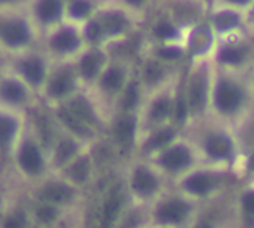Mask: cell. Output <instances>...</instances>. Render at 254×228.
I'll use <instances>...</instances> for the list:
<instances>
[{"label":"cell","instance_id":"ab89813d","mask_svg":"<svg viewBox=\"0 0 254 228\" xmlns=\"http://www.w3.org/2000/svg\"><path fill=\"white\" fill-rule=\"evenodd\" d=\"M0 1H7V0H0Z\"/></svg>","mask_w":254,"mask_h":228},{"label":"cell","instance_id":"cb8c5ba5","mask_svg":"<svg viewBox=\"0 0 254 228\" xmlns=\"http://www.w3.org/2000/svg\"><path fill=\"white\" fill-rule=\"evenodd\" d=\"M22 73L31 83H39L43 79V64L39 59H28L21 65Z\"/></svg>","mask_w":254,"mask_h":228},{"label":"cell","instance_id":"9a60e30c","mask_svg":"<svg viewBox=\"0 0 254 228\" xmlns=\"http://www.w3.org/2000/svg\"><path fill=\"white\" fill-rule=\"evenodd\" d=\"M0 34H1L3 40L7 45H12V46L25 43L28 40V30H27L25 24L19 22V21H13V22L6 24L0 30Z\"/></svg>","mask_w":254,"mask_h":228},{"label":"cell","instance_id":"4fadbf2b","mask_svg":"<svg viewBox=\"0 0 254 228\" xmlns=\"http://www.w3.org/2000/svg\"><path fill=\"white\" fill-rule=\"evenodd\" d=\"M152 56L176 65V67H182L189 61V55H188V49L185 46V42H173V43H152L150 47V53Z\"/></svg>","mask_w":254,"mask_h":228},{"label":"cell","instance_id":"7a4b0ae2","mask_svg":"<svg viewBox=\"0 0 254 228\" xmlns=\"http://www.w3.org/2000/svg\"><path fill=\"white\" fill-rule=\"evenodd\" d=\"M185 129L192 137L202 163L234 169L241 160L243 148L232 126L205 119Z\"/></svg>","mask_w":254,"mask_h":228},{"label":"cell","instance_id":"d4e9b609","mask_svg":"<svg viewBox=\"0 0 254 228\" xmlns=\"http://www.w3.org/2000/svg\"><path fill=\"white\" fill-rule=\"evenodd\" d=\"M71 77L67 74V73H63L60 76H57L52 83H51V93L55 95V96H60V95H65L70 89H71Z\"/></svg>","mask_w":254,"mask_h":228},{"label":"cell","instance_id":"ac0fdd59","mask_svg":"<svg viewBox=\"0 0 254 228\" xmlns=\"http://www.w3.org/2000/svg\"><path fill=\"white\" fill-rule=\"evenodd\" d=\"M101 25L104 33L107 34H121L128 27V19L121 12H110L106 13L101 19Z\"/></svg>","mask_w":254,"mask_h":228},{"label":"cell","instance_id":"2e32d148","mask_svg":"<svg viewBox=\"0 0 254 228\" xmlns=\"http://www.w3.org/2000/svg\"><path fill=\"white\" fill-rule=\"evenodd\" d=\"M127 74L121 67H110L101 77V86L107 92H118L127 88Z\"/></svg>","mask_w":254,"mask_h":228},{"label":"cell","instance_id":"6da1fadb","mask_svg":"<svg viewBox=\"0 0 254 228\" xmlns=\"http://www.w3.org/2000/svg\"><path fill=\"white\" fill-rule=\"evenodd\" d=\"M249 70L225 68L213 62L208 119L229 125L235 129L253 114L254 95Z\"/></svg>","mask_w":254,"mask_h":228},{"label":"cell","instance_id":"ffe728a7","mask_svg":"<svg viewBox=\"0 0 254 228\" xmlns=\"http://www.w3.org/2000/svg\"><path fill=\"white\" fill-rule=\"evenodd\" d=\"M52 45H54L55 49H58L61 52H70V50L77 47L79 39H77V36H76V33L73 30H63L61 33H58L54 37Z\"/></svg>","mask_w":254,"mask_h":228},{"label":"cell","instance_id":"e575fe53","mask_svg":"<svg viewBox=\"0 0 254 228\" xmlns=\"http://www.w3.org/2000/svg\"><path fill=\"white\" fill-rule=\"evenodd\" d=\"M246 21H247V27L250 30V33L254 34V0L252 1V4L246 9Z\"/></svg>","mask_w":254,"mask_h":228},{"label":"cell","instance_id":"e0dca14e","mask_svg":"<svg viewBox=\"0 0 254 228\" xmlns=\"http://www.w3.org/2000/svg\"><path fill=\"white\" fill-rule=\"evenodd\" d=\"M19 163L30 174L39 172L42 168V157L39 150L33 144H25L19 153Z\"/></svg>","mask_w":254,"mask_h":228},{"label":"cell","instance_id":"277c9868","mask_svg":"<svg viewBox=\"0 0 254 228\" xmlns=\"http://www.w3.org/2000/svg\"><path fill=\"white\" fill-rule=\"evenodd\" d=\"M232 168L199 163L171 182V185L183 194L208 205L213 200H219L225 193L232 180Z\"/></svg>","mask_w":254,"mask_h":228},{"label":"cell","instance_id":"52a82bcc","mask_svg":"<svg viewBox=\"0 0 254 228\" xmlns=\"http://www.w3.org/2000/svg\"><path fill=\"white\" fill-rule=\"evenodd\" d=\"M170 187L167 178L147 160L138 163L129 178V188L134 196L149 206Z\"/></svg>","mask_w":254,"mask_h":228},{"label":"cell","instance_id":"7c38bea8","mask_svg":"<svg viewBox=\"0 0 254 228\" xmlns=\"http://www.w3.org/2000/svg\"><path fill=\"white\" fill-rule=\"evenodd\" d=\"M232 214L241 224L254 227V180L237 191L232 202Z\"/></svg>","mask_w":254,"mask_h":228},{"label":"cell","instance_id":"9c48e42d","mask_svg":"<svg viewBox=\"0 0 254 228\" xmlns=\"http://www.w3.org/2000/svg\"><path fill=\"white\" fill-rule=\"evenodd\" d=\"M183 42L188 49L189 59L211 58L217 45V36L208 21L204 18L186 28Z\"/></svg>","mask_w":254,"mask_h":228},{"label":"cell","instance_id":"d6986e66","mask_svg":"<svg viewBox=\"0 0 254 228\" xmlns=\"http://www.w3.org/2000/svg\"><path fill=\"white\" fill-rule=\"evenodd\" d=\"M101 64H103V55L100 52L92 50V52L86 53L80 61V71H82L83 77H86V79L95 77L101 68Z\"/></svg>","mask_w":254,"mask_h":228},{"label":"cell","instance_id":"836d02e7","mask_svg":"<svg viewBox=\"0 0 254 228\" xmlns=\"http://www.w3.org/2000/svg\"><path fill=\"white\" fill-rule=\"evenodd\" d=\"M128 6H131V7H134V9H137V10H141V9H144V7H147L152 1L158 6V1L156 0H124Z\"/></svg>","mask_w":254,"mask_h":228},{"label":"cell","instance_id":"ba28073f","mask_svg":"<svg viewBox=\"0 0 254 228\" xmlns=\"http://www.w3.org/2000/svg\"><path fill=\"white\" fill-rule=\"evenodd\" d=\"M205 19L214 30L217 40L223 37L241 34V33H250L244 10H240L231 6L210 3Z\"/></svg>","mask_w":254,"mask_h":228},{"label":"cell","instance_id":"f1b7e54d","mask_svg":"<svg viewBox=\"0 0 254 228\" xmlns=\"http://www.w3.org/2000/svg\"><path fill=\"white\" fill-rule=\"evenodd\" d=\"M76 153V144L73 141H63L57 150V163H64Z\"/></svg>","mask_w":254,"mask_h":228},{"label":"cell","instance_id":"1f68e13d","mask_svg":"<svg viewBox=\"0 0 254 228\" xmlns=\"http://www.w3.org/2000/svg\"><path fill=\"white\" fill-rule=\"evenodd\" d=\"M103 33H104V30H103V25H101V22H89L88 24V27H86V37L89 39V40H98L101 36H103Z\"/></svg>","mask_w":254,"mask_h":228},{"label":"cell","instance_id":"83f0119b","mask_svg":"<svg viewBox=\"0 0 254 228\" xmlns=\"http://www.w3.org/2000/svg\"><path fill=\"white\" fill-rule=\"evenodd\" d=\"M70 174H71V177L74 178V181H77V182L85 181L86 177H88V174H89V162H88V159H80V160H77V162L73 165Z\"/></svg>","mask_w":254,"mask_h":228},{"label":"cell","instance_id":"4316f807","mask_svg":"<svg viewBox=\"0 0 254 228\" xmlns=\"http://www.w3.org/2000/svg\"><path fill=\"white\" fill-rule=\"evenodd\" d=\"M15 134V122L9 117H0V145L4 147Z\"/></svg>","mask_w":254,"mask_h":228},{"label":"cell","instance_id":"484cf974","mask_svg":"<svg viewBox=\"0 0 254 228\" xmlns=\"http://www.w3.org/2000/svg\"><path fill=\"white\" fill-rule=\"evenodd\" d=\"M24 89L19 83L16 82H7L3 85L1 88V96L6 99V101H10V102H18L24 98Z\"/></svg>","mask_w":254,"mask_h":228},{"label":"cell","instance_id":"603a6c76","mask_svg":"<svg viewBox=\"0 0 254 228\" xmlns=\"http://www.w3.org/2000/svg\"><path fill=\"white\" fill-rule=\"evenodd\" d=\"M61 3L60 0H40L37 6V13L43 21H54L60 16Z\"/></svg>","mask_w":254,"mask_h":228},{"label":"cell","instance_id":"d6a6232c","mask_svg":"<svg viewBox=\"0 0 254 228\" xmlns=\"http://www.w3.org/2000/svg\"><path fill=\"white\" fill-rule=\"evenodd\" d=\"M37 217H39L40 221H46V223H48V221H52L54 217H55V209L51 208V206H45V208L39 209Z\"/></svg>","mask_w":254,"mask_h":228},{"label":"cell","instance_id":"74e56055","mask_svg":"<svg viewBox=\"0 0 254 228\" xmlns=\"http://www.w3.org/2000/svg\"><path fill=\"white\" fill-rule=\"evenodd\" d=\"M156 1H158V4H159V3H164V1H167V0H156Z\"/></svg>","mask_w":254,"mask_h":228},{"label":"cell","instance_id":"8992f818","mask_svg":"<svg viewBox=\"0 0 254 228\" xmlns=\"http://www.w3.org/2000/svg\"><path fill=\"white\" fill-rule=\"evenodd\" d=\"M147 160L167 178L170 184L193 169L196 165L202 163L196 145L186 129L176 141L152 157H147Z\"/></svg>","mask_w":254,"mask_h":228},{"label":"cell","instance_id":"30bf717a","mask_svg":"<svg viewBox=\"0 0 254 228\" xmlns=\"http://www.w3.org/2000/svg\"><path fill=\"white\" fill-rule=\"evenodd\" d=\"M153 22L150 24V40L152 43H173L183 42L185 28L179 24V21L164 7L156 6L153 10Z\"/></svg>","mask_w":254,"mask_h":228},{"label":"cell","instance_id":"3957f363","mask_svg":"<svg viewBox=\"0 0 254 228\" xmlns=\"http://www.w3.org/2000/svg\"><path fill=\"white\" fill-rule=\"evenodd\" d=\"M213 79L211 58L189 59L182 79V93L188 108V126L196 125L208 119L210 92Z\"/></svg>","mask_w":254,"mask_h":228},{"label":"cell","instance_id":"4dcf8cb0","mask_svg":"<svg viewBox=\"0 0 254 228\" xmlns=\"http://www.w3.org/2000/svg\"><path fill=\"white\" fill-rule=\"evenodd\" d=\"M253 0H210V3H216V4H225V6H231L240 10H244L252 4Z\"/></svg>","mask_w":254,"mask_h":228},{"label":"cell","instance_id":"8d00e7d4","mask_svg":"<svg viewBox=\"0 0 254 228\" xmlns=\"http://www.w3.org/2000/svg\"><path fill=\"white\" fill-rule=\"evenodd\" d=\"M21 224H22V221H15V220H12V221L7 223V227H16V226H21Z\"/></svg>","mask_w":254,"mask_h":228},{"label":"cell","instance_id":"8fae6325","mask_svg":"<svg viewBox=\"0 0 254 228\" xmlns=\"http://www.w3.org/2000/svg\"><path fill=\"white\" fill-rule=\"evenodd\" d=\"M185 128L177 123H167L153 129H149L141 137L140 144V153L143 159L152 157L158 151L164 150L167 145H170L173 141H176L182 134Z\"/></svg>","mask_w":254,"mask_h":228},{"label":"cell","instance_id":"44dd1931","mask_svg":"<svg viewBox=\"0 0 254 228\" xmlns=\"http://www.w3.org/2000/svg\"><path fill=\"white\" fill-rule=\"evenodd\" d=\"M70 113H71L74 117H77L80 122L86 123V125H88V123H95V116H94V113H92L89 104H88L83 98H77V99H74V101L71 102V105H70Z\"/></svg>","mask_w":254,"mask_h":228},{"label":"cell","instance_id":"d590c367","mask_svg":"<svg viewBox=\"0 0 254 228\" xmlns=\"http://www.w3.org/2000/svg\"><path fill=\"white\" fill-rule=\"evenodd\" d=\"M249 77H250V85H252V91H253L254 95V64L250 67V70H249Z\"/></svg>","mask_w":254,"mask_h":228},{"label":"cell","instance_id":"7402d4cb","mask_svg":"<svg viewBox=\"0 0 254 228\" xmlns=\"http://www.w3.org/2000/svg\"><path fill=\"white\" fill-rule=\"evenodd\" d=\"M71 196V190L61 184H49L43 188V197L49 202L61 203L67 202Z\"/></svg>","mask_w":254,"mask_h":228},{"label":"cell","instance_id":"f546056e","mask_svg":"<svg viewBox=\"0 0 254 228\" xmlns=\"http://www.w3.org/2000/svg\"><path fill=\"white\" fill-rule=\"evenodd\" d=\"M91 10V6L86 0H74L71 4V13L76 18H82L85 15H88Z\"/></svg>","mask_w":254,"mask_h":228},{"label":"cell","instance_id":"5b68a950","mask_svg":"<svg viewBox=\"0 0 254 228\" xmlns=\"http://www.w3.org/2000/svg\"><path fill=\"white\" fill-rule=\"evenodd\" d=\"M204 203L183 194L171 184L149 206V218L159 227H186L198 224Z\"/></svg>","mask_w":254,"mask_h":228},{"label":"cell","instance_id":"5bb4252c","mask_svg":"<svg viewBox=\"0 0 254 228\" xmlns=\"http://www.w3.org/2000/svg\"><path fill=\"white\" fill-rule=\"evenodd\" d=\"M140 131V119L134 113H127L125 116H122L116 122L113 129L116 141L125 148H131L137 142Z\"/></svg>","mask_w":254,"mask_h":228},{"label":"cell","instance_id":"f35d334b","mask_svg":"<svg viewBox=\"0 0 254 228\" xmlns=\"http://www.w3.org/2000/svg\"><path fill=\"white\" fill-rule=\"evenodd\" d=\"M205 1H207V3H208V4H210V0H205Z\"/></svg>","mask_w":254,"mask_h":228}]
</instances>
